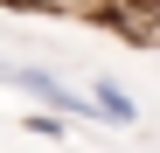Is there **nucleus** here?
<instances>
[{"label": "nucleus", "instance_id": "4", "mask_svg": "<svg viewBox=\"0 0 160 153\" xmlns=\"http://www.w3.org/2000/svg\"><path fill=\"white\" fill-rule=\"evenodd\" d=\"M0 84H7V70H0Z\"/></svg>", "mask_w": 160, "mask_h": 153}, {"label": "nucleus", "instance_id": "3", "mask_svg": "<svg viewBox=\"0 0 160 153\" xmlns=\"http://www.w3.org/2000/svg\"><path fill=\"white\" fill-rule=\"evenodd\" d=\"M28 132H42V139H63V118H56V111H35V118H28Z\"/></svg>", "mask_w": 160, "mask_h": 153}, {"label": "nucleus", "instance_id": "1", "mask_svg": "<svg viewBox=\"0 0 160 153\" xmlns=\"http://www.w3.org/2000/svg\"><path fill=\"white\" fill-rule=\"evenodd\" d=\"M7 84H21L28 97H42L49 111H70V118H91V111H98V97H77L63 76H56V70H42V63H14V70H7Z\"/></svg>", "mask_w": 160, "mask_h": 153}, {"label": "nucleus", "instance_id": "2", "mask_svg": "<svg viewBox=\"0 0 160 153\" xmlns=\"http://www.w3.org/2000/svg\"><path fill=\"white\" fill-rule=\"evenodd\" d=\"M91 97H98V118H104V125H132V118H139L132 91H125V84H112V76H98V91H91Z\"/></svg>", "mask_w": 160, "mask_h": 153}]
</instances>
